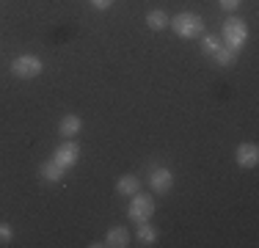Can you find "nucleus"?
<instances>
[{"label": "nucleus", "mask_w": 259, "mask_h": 248, "mask_svg": "<svg viewBox=\"0 0 259 248\" xmlns=\"http://www.w3.org/2000/svg\"><path fill=\"white\" fill-rule=\"evenodd\" d=\"M234 163H237L240 169H256L259 166V146L251 144V141L240 144L234 149Z\"/></svg>", "instance_id": "nucleus-6"}, {"label": "nucleus", "mask_w": 259, "mask_h": 248, "mask_svg": "<svg viewBox=\"0 0 259 248\" xmlns=\"http://www.w3.org/2000/svg\"><path fill=\"white\" fill-rule=\"evenodd\" d=\"M39 177L45 179V182H61V179L66 177V169H61L58 163L50 157L47 163H41V169H39Z\"/></svg>", "instance_id": "nucleus-10"}, {"label": "nucleus", "mask_w": 259, "mask_h": 248, "mask_svg": "<svg viewBox=\"0 0 259 248\" xmlns=\"http://www.w3.org/2000/svg\"><path fill=\"white\" fill-rule=\"evenodd\" d=\"M80 130H83V119L75 116V113H66L64 119L58 121V135L61 138H75Z\"/></svg>", "instance_id": "nucleus-9"}, {"label": "nucleus", "mask_w": 259, "mask_h": 248, "mask_svg": "<svg viewBox=\"0 0 259 248\" xmlns=\"http://www.w3.org/2000/svg\"><path fill=\"white\" fill-rule=\"evenodd\" d=\"M11 240H14V229L6 221H0V245H11Z\"/></svg>", "instance_id": "nucleus-16"}, {"label": "nucleus", "mask_w": 259, "mask_h": 248, "mask_svg": "<svg viewBox=\"0 0 259 248\" xmlns=\"http://www.w3.org/2000/svg\"><path fill=\"white\" fill-rule=\"evenodd\" d=\"M141 190V179L133 177V174H124V177L116 179V193L119 196H133Z\"/></svg>", "instance_id": "nucleus-12"}, {"label": "nucleus", "mask_w": 259, "mask_h": 248, "mask_svg": "<svg viewBox=\"0 0 259 248\" xmlns=\"http://www.w3.org/2000/svg\"><path fill=\"white\" fill-rule=\"evenodd\" d=\"M221 42L229 50H234V53H240L245 47V42H248V25H245V20L229 17L224 22V28H221Z\"/></svg>", "instance_id": "nucleus-2"}, {"label": "nucleus", "mask_w": 259, "mask_h": 248, "mask_svg": "<svg viewBox=\"0 0 259 248\" xmlns=\"http://www.w3.org/2000/svg\"><path fill=\"white\" fill-rule=\"evenodd\" d=\"M212 61H215L218 66H232L234 61H237V53H234V50H229V47L224 45V47L218 50V53L212 55Z\"/></svg>", "instance_id": "nucleus-15"}, {"label": "nucleus", "mask_w": 259, "mask_h": 248, "mask_svg": "<svg viewBox=\"0 0 259 248\" xmlns=\"http://www.w3.org/2000/svg\"><path fill=\"white\" fill-rule=\"evenodd\" d=\"M41 72H45V61L33 53H22L11 61V74L20 77V80H33V77H39Z\"/></svg>", "instance_id": "nucleus-3"}, {"label": "nucleus", "mask_w": 259, "mask_h": 248, "mask_svg": "<svg viewBox=\"0 0 259 248\" xmlns=\"http://www.w3.org/2000/svg\"><path fill=\"white\" fill-rule=\"evenodd\" d=\"M133 201H130V207H127V215H130V221H135V223H144V221H149L152 215H155V196H146V193H133L130 196Z\"/></svg>", "instance_id": "nucleus-4"}, {"label": "nucleus", "mask_w": 259, "mask_h": 248, "mask_svg": "<svg viewBox=\"0 0 259 248\" xmlns=\"http://www.w3.org/2000/svg\"><path fill=\"white\" fill-rule=\"evenodd\" d=\"M201 55H207V58H212L215 53H218L221 47H224V42H221L218 33H201Z\"/></svg>", "instance_id": "nucleus-13"}, {"label": "nucleus", "mask_w": 259, "mask_h": 248, "mask_svg": "<svg viewBox=\"0 0 259 248\" xmlns=\"http://www.w3.org/2000/svg\"><path fill=\"white\" fill-rule=\"evenodd\" d=\"M135 240H138V245H155L160 240V232L155 226H152L149 221L138 223V232H135Z\"/></svg>", "instance_id": "nucleus-11"}, {"label": "nucleus", "mask_w": 259, "mask_h": 248, "mask_svg": "<svg viewBox=\"0 0 259 248\" xmlns=\"http://www.w3.org/2000/svg\"><path fill=\"white\" fill-rule=\"evenodd\" d=\"M53 160L61 166V169H66V171L75 169L77 160H80V144H77L75 138H64V144L53 152Z\"/></svg>", "instance_id": "nucleus-5"}, {"label": "nucleus", "mask_w": 259, "mask_h": 248, "mask_svg": "<svg viewBox=\"0 0 259 248\" xmlns=\"http://www.w3.org/2000/svg\"><path fill=\"white\" fill-rule=\"evenodd\" d=\"M146 28H149V30H163V28H168V14H165L163 9L146 11Z\"/></svg>", "instance_id": "nucleus-14"}, {"label": "nucleus", "mask_w": 259, "mask_h": 248, "mask_svg": "<svg viewBox=\"0 0 259 248\" xmlns=\"http://www.w3.org/2000/svg\"><path fill=\"white\" fill-rule=\"evenodd\" d=\"M89 3H91V6H94V9H97V11H108V9H110V6H113V3H116V0H89Z\"/></svg>", "instance_id": "nucleus-18"}, {"label": "nucleus", "mask_w": 259, "mask_h": 248, "mask_svg": "<svg viewBox=\"0 0 259 248\" xmlns=\"http://www.w3.org/2000/svg\"><path fill=\"white\" fill-rule=\"evenodd\" d=\"M149 185H152V190H155L157 196H165L171 188H174V174L165 169V166H160V169H152V174H149Z\"/></svg>", "instance_id": "nucleus-7"}, {"label": "nucleus", "mask_w": 259, "mask_h": 248, "mask_svg": "<svg viewBox=\"0 0 259 248\" xmlns=\"http://www.w3.org/2000/svg\"><path fill=\"white\" fill-rule=\"evenodd\" d=\"M130 243H133V234H130L127 226H113L105 234V245L108 248H127Z\"/></svg>", "instance_id": "nucleus-8"}, {"label": "nucleus", "mask_w": 259, "mask_h": 248, "mask_svg": "<svg viewBox=\"0 0 259 248\" xmlns=\"http://www.w3.org/2000/svg\"><path fill=\"white\" fill-rule=\"evenodd\" d=\"M168 25L180 39H199L204 33V20L199 14H193V11H180L177 17L168 20Z\"/></svg>", "instance_id": "nucleus-1"}, {"label": "nucleus", "mask_w": 259, "mask_h": 248, "mask_svg": "<svg viewBox=\"0 0 259 248\" xmlns=\"http://www.w3.org/2000/svg\"><path fill=\"white\" fill-rule=\"evenodd\" d=\"M218 3H221V9H224V11H237L243 0H218Z\"/></svg>", "instance_id": "nucleus-17"}]
</instances>
